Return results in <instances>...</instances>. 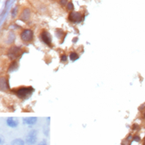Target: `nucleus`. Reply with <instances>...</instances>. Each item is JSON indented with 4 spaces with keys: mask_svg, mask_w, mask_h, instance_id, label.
Listing matches in <instances>:
<instances>
[{
    "mask_svg": "<svg viewBox=\"0 0 145 145\" xmlns=\"http://www.w3.org/2000/svg\"><path fill=\"white\" fill-rule=\"evenodd\" d=\"M13 91L20 99H27L28 97H30L32 94V92L34 91V89L31 86H29V87H21L18 88V89H15Z\"/></svg>",
    "mask_w": 145,
    "mask_h": 145,
    "instance_id": "nucleus-1",
    "label": "nucleus"
},
{
    "mask_svg": "<svg viewBox=\"0 0 145 145\" xmlns=\"http://www.w3.org/2000/svg\"><path fill=\"white\" fill-rule=\"evenodd\" d=\"M38 141V131L31 130L26 136V143L28 145H34L37 143Z\"/></svg>",
    "mask_w": 145,
    "mask_h": 145,
    "instance_id": "nucleus-2",
    "label": "nucleus"
},
{
    "mask_svg": "<svg viewBox=\"0 0 145 145\" xmlns=\"http://www.w3.org/2000/svg\"><path fill=\"white\" fill-rule=\"evenodd\" d=\"M33 37H34V33L30 29H25L21 33V39L24 42H30L33 39Z\"/></svg>",
    "mask_w": 145,
    "mask_h": 145,
    "instance_id": "nucleus-3",
    "label": "nucleus"
},
{
    "mask_svg": "<svg viewBox=\"0 0 145 145\" xmlns=\"http://www.w3.org/2000/svg\"><path fill=\"white\" fill-rule=\"evenodd\" d=\"M68 19L69 22H73V23H77V22H82L83 14L78 13V12H71L69 14Z\"/></svg>",
    "mask_w": 145,
    "mask_h": 145,
    "instance_id": "nucleus-4",
    "label": "nucleus"
},
{
    "mask_svg": "<svg viewBox=\"0 0 145 145\" xmlns=\"http://www.w3.org/2000/svg\"><path fill=\"white\" fill-rule=\"evenodd\" d=\"M21 54H22V50L18 47H12L8 51V57L13 60L18 58Z\"/></svg>",
    "mask_w": 145,
    "mask_h": 145,
    "instance_id": "nucleus-5",
    "label": "nucleus"
},
{
    "mask_svg": "<svg viewBox=\"0 0 145 145\" xmlns=\"http://www.w3.org/2000/svg\"><path fill=\"white\" fill-rule=\"evenodd\" d=\"M40 37H41L42 40L44 41V43H46L48 46H51V44H52V37H51L49 32H47L46 30H43L41 34H40Z\"/></svg>",
    "mask_w": 145,
    "mask_h": 145,
    "instance_id": "nucleus-6",
    "label": "nucleus"
},
{
    "mask_svg": "<svg viewBox=\"0 0 145 145\" xmlns=\"http://www.w3.org/2000/svg\"><path fill=\"white\" fill-rule=\"evenodd\" d=\"M9 89L10 87H9L8 80L5 77H1L0 78V90L6 91V90H8Z\"/></svg>",
    "mask_w": 145,
    "mask_h": 145,
    "instance_id": "nucleus-7",
    "label": "nucleus"
},
{
    "mask_svg": "<svg viewBox=\"0 0 145 145\" xmlns=\"http://www.w3.org/2000/svg\"><path fill=\"white\" fill-rule=\"evenodd\" d=\"M6 124H7V126L9 127H11V128H15L18 126L19 125V122L17 119H15L14 117H8L7 118V120H6Z\"/></svg>",
    "mask_w": 145,
    "mask_h": 145,
    "instance_id": "nucleus-8",
    "label": "nucleus"
},
{
    "mask_svg": "<svg viewBox=\"0 0 145 145\" xmlns=\"http://www.w3.org/2000/svg\"><path fill=\"white\" fill-rule=\"evenodd\" d=\"M37 121H38V118L36 117V116L23 118V124L28 125V126H34V125H36Z\"/></svg>",
    "mask_w": 145,
    "mask_h": 145,
    "instance_id": "nucleus-9",
    "label": "nucleus"
},
{
    "mask_svg": "<svg viewBox=\"0 0 145 145\" xmlns=\"http://www.w3.org/2000/svg\"><path fill=\"white\" fill-rule=\"evenodd\" d=\"M30 11L29 8H25L23 11H22V13L21 14V20L22 21H24V22H26V21H28V20L30 19Z\"/></svg>",
    "mask_w": 145,
    "mask_h": 145,
    "instance_id": "nucleus-10",
    "label": "nucleus"
},
{
    "mask_svg": "<svg viewBox=\"0 0 145 145\" xmlns=\"http://www.w3.org/2000/svg\"><path fill=\"white\" fill-rule=\"evenodd\" d=\"M11 144L12 145H25V142L22 139L18 138V139L14 140V141L11 142Z\"/></svg>",
    "mask_w": 145,
    "mask_h": 145,
    "instance_id": "nucleus-11",
    "label": "nucleus"
},
{
    "mask_svg": "<svg viewBox=\"0 0 145 145\" xmlns=\"http://www.w3.org/2000/svg\"><path fill=\"white\" fill-rule=\"evenodd\" d=\"M69 58H70L71 61L77 60V59H78V55H77L76 52H71L70 54H69Z\"/></svg>",
    "mask_w": 145,
    "mask_h": 145,
    "instance_id": "nucleus-12",
    "label": "nucleus"
},
{
    "mask_svg": "<svg viewBox=\"0 0 145 145\" xmlns=\"http://www.w3.org/2000/svg\"><path fill=\"white\" fill-rule=\"evenodd\" d=\"M18 67V66H17V62L16 61H14L13 63L11 64V66H10V67H9V71H14V70H15V69Z\"/></svg>",
    "mask_w": 145,
    "mask_h": 145,
    "instance_id": "nucleus-13",
    "label": "nucleus"
},
{
    "mask_svg": "<svg viewBox=\"0 0 145 145\" xmlns=\"http://www.w3.org/2000/svg\"><path fill=\"white\" fill-rule=\"evenodd\" d=\"M67 9H68V11H73L74 6H73V4L71 3V2H69V3L67 4Z\"/></svg>",
    "mask_w": 145,
    "mask_h": 145,
    "instance_id": "nucleus-14",
    "label": "nucleus"
},
{
    "mask_svg": "<svg viewBox=\"0 0 145 145\" xmlns=\"http://www.w3.org/2000/svg\"><path fill=\"white\" fill-rule=\"evenodd\" d=\"M67 59H68V57L66 55H61V62H66L67 61Z\"/></svg>",
    "mask_w": 145,
    "mask_h": 145,
    "instance_id": "nucleus-15",
    "label": "nucleus"
},
{
    "mask_svg": "<svg viewBox=\"0 0 145 145\" xmlns=\"http://www.w3.org/2000/svg\"><path fill=\"white\" fill-rule=\"evenodd\" d=\"M68 3H69L68 0H60V4H61V5L62 6H66V5H67Z\"/></svg>",
    "mask_w": 145,
    "mask_h": 145,
    "instance_id": "nucleus-16",
    "label": "nucleus"
},
{
    "mask_svg": "<svg viewBox=\"0 0 145 145\" xmlns=\"http://www.w3.org/2000/svg\"><path fill=\"white\" fill-rule=\"evenodd\" d=\"M133 140H134V141H135V142H140V141H141V138H140L138 135H135V136H134Z\"/></svg>",
    "mask_w": 145,
    "mask_h": 145,
    "instance_id": "nucleus-17",
    "label": "nucleus"
},
{
    "mask_svg": "<svg viewBox=\"0 0 145 145\" xmlns=\"http://www.w3.org/2000/svg\"><path fill=\"white\" fill-rule=\"evenodd\" d=\"M16 12H17V8L15 7V8L12 11V15H13V17H15L16 16Z\"/></svg>",
    "mask_w": 145,
    "mask_h": 145,
    "instance_id": "nucleus-18",
    "label": "nucleus"
},
{
    "mask_svg": "<svg viewBox=\"0 0 145 145\" xmlns=\"http://www.w3.org/2000/svg\"><path fill=\"white\" fill-rule=\"evenodd\" d=\"M38 145H47V142L46 140H43V141H41Z\"/></svg>",
    "mask_w": 145,
    "mask_h": 145,
    "instance_id": "nucleus-19",
    "label": "nucleus"
},
{
    "mask_svg": "<svg viewBox=\"0 0 145 145\" xmlns=\"http://www.w3.org/2000/svg\"><path fill=\"white\" fill-rule=\"evenodd\" d=\"M4 142H5V141H4L3 137H2V136H0V145H2V144H3Z\"/></svg>",
    "mask_w": 145,
    "mask_h": 145,
    "instance_id": "nucleus-20",
    "label": "nucleus"
},
{
    "mask_svg": "<svg viewBox=\"0 0 145 145\" xmlns=\"http://www.w3.org/2000/svg\"><path fill=\"white\" fill-rule=\"evenodd\" d=\"M143 145H145V138H144V140H143Z\"/></svg>",
    "mask_w": 145,
    "mask_h": 145,
    "instance_id": "nucleus-21",
    "label": "nucleus"
},
{
    "mask_svg": "<svg viewBox=\"0 0 145 145\" xmlns=\"http://www.w3.org/2000/svg\"><path fill=\"white\" fill-rule=\"evenodd\" d=\"M143 116H144V118H145V113H144V115H143Z\"/></svg>",
    "mask_w": 145,
    "mask_h": 145,
    "instance_id": "nucleus-22",
    "label": "nucleus"
}]
</instances>
